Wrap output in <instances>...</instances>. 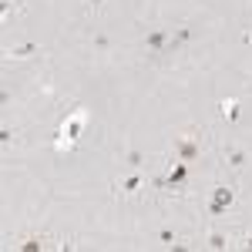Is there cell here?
Wrapping results in <instances>:
<instances>
[{
    "label": "cell",
    "mask_w": 252,
    "mask_h": 252,
    "mask_svg": "<svg viewBox=\"0 0 252 252\" xmlns=\"http://www.w3.org/2000/svg\"><path fill=\"white\" fill-rule=\"evenodd\" d=\"M84 121H88V115H84V111H74L71 118H64V125H61V135H64V138L58 141V148H71V145L78 141Z\"/></svg>",
    "instance_id": "1"
},
{
    "label": "cell",
    "mask_w": 252,
    "mask_h": 252,
    "mask_svg": "<svg viewBox=\"0 0 252 252\" xmlns=\"http://www.w3.org/2000/svg\"><path fill=\"white\" fill-rule=\"evenodd\" d=\"M175 152H178V161H192V158L202 152L198 131H182V135H175Z\"/></svg>",
    "instance_id": "2"
},
{
    "label": "cell",
    "mask_w": 252,
    "mask_h": 252,
    "mask_svg": "<svg viewBox=\"0 0 252 252\" xmlns=\"http://www.w3.org/2000/svg\"><path fill=\"white\" fill-rule=\"evenodd\" d=\"M232 202H235V189H229V185H219V189H212L209 212H212V215H225L229 209H232Z\"/></svg>",
    "instance_id": "3"
},
{
    "label": "cell",
    "mask_w": 252,
    "mask_h": 252,
    "mask_svg": "<svg viewBox=\"0 0 252 252\" xmlns=\"http://www.w3.org/2000/svg\"><path fill=\"white\" fill-rule=\"evenodd\" d=\"M168 44H172V37H168V31H161V27H155V31H148V34H145V47H148V51H155V54H161ZM172 47H175V44H172Z\"/></svg>",
    "instance_id": "4"
},
{
    "label": "cell",
    "mask_w": 252,
    "mask_h": 252,
    "mask_svg": "<svg viewBox=\"0 0 252 252\" xmlns=\"http://www.w3.org/2000/svg\"><path fill=\"white\" fill-rule=\"evenodd\" d=\"M141 185H145V178H141V175H131V178H125V182H118L115 189L121 195H135L138 189H141Z\"/></svg>",
    "instance_id": "5"
},
{
    "label": "cell",
    "mask_w": 252,
    "mask_h": 252,
    "mask_svg": "<svg viewBox=\"0 0 252 252\" xmlns=\"http://www.w3.org/2000/svg\"><path fill=\"white\" fill-rule=\"evenodd\" d=\"M219 111H222L225 121H239V101H235V97H225V101L219 104Z\"/></svg>",
    "instance_id": "6"
},
{
    "label": "cell",
    "mask_w": 252,
    "mask_h": 252,
    "mask_svg": "<svg viewBox=\"0 0 252 252\" xmlns=\"http://www.w3.org/2000/svg\"><path fill=\"white\" fill-rule=\"evenodd\" d=\"M225 158H229V165H232V168H242V165H246V152H242V148H229Z\"/></svg>",
    "instance_id": "7"
},
{
    "label": "cell",
    "mask_w": 252,
    "mask_h": 252,
    "mask_svg": "<svg viewBox=\"0 0 252 252\" xmlns=\"http://www.w3.org/2000/svg\"><path fill=\"white\" fill-rule=\"evenodd\" d=\"M34 51H37V44H34V40H31V44H20L17 51H10V58H31V54H34Z\"/></svg>",
    "instance_id": "8"
},
{
    "label": "cell",
    "mask_w": 252,
    "mask_h": 252,
    "mask_svg": "<svg viewBox=\"0 0 252 252\" xmlns=\"http://www.w3.org/2000/svg\"><path fill=\"white\" fill-rule=\"evenodd\" d=\"M225 242H229V239H225L222 232H212V235H209V249H225Z\"/></svg>",
    "instance_id": "9"
},
{
    "label": "cell",
    "mask_w": 252,
    "mask_h": 252,
    "mask_svg": "<svg viewBox=\"0 0 252 252\" xmlns=\"http://www.w3.org/2000/svg\"><path fill=\"white\" fill-rule=\"evenodd\" d=\"M125 161H128V165H131V168H138V165H141V161H145V155H141V152H138V148H131V152H128V155H125Z\"/></svg>",
    "instance_id": "10"
},
{
    "label": "cell",
    "mask_w": 252,
    "mask_h": 252,
    "mask_svg": "<svg viewBox=\"0 0 252 252\" xmlns=\"http://www.w3.org/2000/svg\"><path fill=\"white\" fill-rule=\"evenodd\" d=\"M158 242L161 246H175V232L172 229H158Z\"/></svg>",
    "instance_id": "11"
},
{
    "label": "cell",
    "mask_w": 252,
    "mask_h": 252,
    "mask_svg": "<svg viewBox=\"0 0 252 252\" xmlns=\"http://www.w3.org/2000/svg\"><path fill=\"white\" fill-rule=\"evenodd\" d=\"M17 249L34 252V249H44V242H40V239H27V242H17Z\"/></svg>",
    "instance_id": "12"
},
{
    "label": "cell",
    "mask_w": 252,
    "mask_h": 252,
    "mask_svg": "<svg viewBox=\"0 0 252 252\" xmlns=\"http://www.w3.org/2000/svg\"><path fill=\"white\" fill-rule=\"evenodd\" d=\"M94 47H97V51H104V47H108V37H104V34H97V37H94Z\"/></svg>",
    "instance_id": "13"
},
{
    "label": "cell",
    "mask_w": 252,
    "mask_h": 252,
    "mask_svg": "<svg viewBox=\"0 0 252 252\" xmlns=\"http://www.w3.org/2000/svg\"><path fill=\"white\" fill-rule=\"evenodd\" d=\"M88 3H91V7H101V3H104V0H88Z\"/></svg>",
    "instance_id": "14"
},
{
    "label": "cell",
    "mask_w": 252,
    "mask_h": 252,
    "mask_svg": "<svg viewBox=\"0 0 252 252\" xmlns=\"http://www.w3.org/2000/svg\"><path fill=\"white\" fill-rule=\"evenodd\" d=\"M249 249H252V235H249Z\"/></svg>",
    "instance_id": "15"
}]
</instances>
